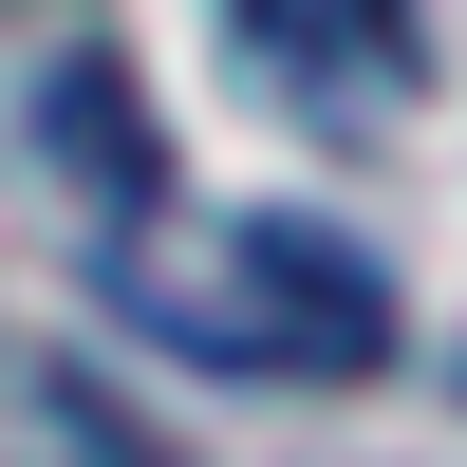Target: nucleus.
<instances>
[{
    "instance_id": "obj_1",
    "label": "nucleus",
    "mask_w": 467,
    "mask_h": 467,
    "mask_svg": "<svg viewBox=\"0 0 467 467\" xmlns=\"http://www.w3.org/2000/svg\"><path fill=\"white\" fill-rule=\"evenodd\" d=\"M131 299H150V337H187L206 374H281V393L393 374V281H374V244L318 224V206H244L206 281H131Z\"/></svg>"
},
{
    "instance_id": "obj_2",
    "label": "nucleus",
    "mask_w": 467,
    "mask_h": 467,
    "mask_svg": "<svg viewBox=\"0 0 467 467\" xmlns=\"http://www.w3.org/2000/svg\"><path fill=\"white\" fill-rule=\"evenodd\" d=\"M37 131H57V169L94 187L112 224H131L150 187H169V150H150V112H131V75H112V57H57V94H37Z\"/></svg>"
},
{
    "instance_id": "obj_3",
    "label": "nucleus",
    "mask_w": 467,
    "mask_h": 467,
    "mask_svg": "<svg viewBox=\"0 0 467 467\" xmlns=\"http://www.w3.org/2000/svg\"><path fill=\"white\" fill-rule=\"evenodd\" d=\"M57 431H75V467H169V431H150V411H112L94 374H57Z\"/></svg>"
},
{
    "instance_id": "obj_4",
    "label": "nucleus",
    "mask_w": 467,
    "mask_h": 467,
    "mask_svg": "<svg viewBox=\"0 0 467 467\" xmlns=\"http://www.w3.org/2000/svg\"><path fill=\"white\" fill-rule=\"evenodd\" d=\"M318 37H337V57H374V75H393V57H411V0H318Z\"/></svg>"
}]
</instances>
